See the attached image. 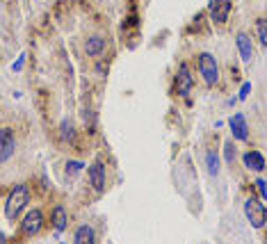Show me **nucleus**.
<instances>
[{"instance_id": "1", "label": "nucleus", "mask_w": 267, "mask_h": 244, "mask_svg": "<svg viewBox=\"0 0 267 244\" xmlns=\"http://www.w3.org/2000/svg\"><path fill=\"white\" fill-rule=\"evenodd\" d=\"M28 199H30L28 187H25V185H16V187L10 192V196H7L5 214L10 217V219H16V217L23 212L25 205H28Z\"/></svg>"}, {"instance_id": "2", "label": "nucleus", "mask_w": 267, "mask_h": 244, "mask_svg": "<svg viewBox=\"0 0 267 244\" xmlns=\"http://www.w3.org/2000/svg\"><path fill=\"white\" fill-rule=\"evenodd\" d=\"M244 217L247 221L253 226V228H262L267 224V208H265V201H258V199H249L244 203Z\"/></svg>"}, {"instance_id": "3", "label": "nucleus", "mask_w": 267, "mask_h": 244, "mask_svg": "<svg viewBox=\"0 0 267 244\" xmlns=\"http://www.w3.org/2000/svg\"><path fill=\"white\" fill-rule=\"evenodd\" d=\"M199 73H201L206 85H210V87L217 85L219 66H217V60H215L210 53H201V55H199Z\"/></svg>"}, {"instance_id": "4", "label": "nucleus", "mask_w": 267, "mask_h": 244, "mask_svg": "<svg viewBox=\"0 0 267 244\" xmlns=\"http://www.w3.org/2000/svg\"><path fill=\"white\" fill-rule=\"evenodd\" d=\"M231 0H210L208 5V14H210V21L217 25H224L228 21V14H231Z\"/></svg>"}, {"instance_id": "5", "label": "nucleus", "mask_w": 267, "mask_h": 244, "mask_svg": "<svg viewBox=\"0 0 267 244\" xmlns=\"http://www.w3.org/2000/svg\"><path fill=\"white\" fill-rule=\"evenodd\" d=\"M14 151H16L14 133L10 128H0V162H7L14 155Z\"/></svg>"}, {"instance_id": "6", "label": "nucleus", "mask_w": 267, "mask_h": 244, "mask_svg": "<svg viewBox=\"0 0 267 244\" xmlns=\"http://www.w3.org/2000/svg\"><path fill=\"white\" fill-rule=\"evenodd\" d=\"M41 226H44V214H41L39 208H35V210H30V212L25 214L21 228H23L25 235H37L41 230Z\"/></svg>"}, {"instance_id": "7", "label": "nucleus", "mask_w": 267, "mask_h": 244, "mask_svg": "<svg viewBox=\"0 0 267 244\" xmlns=\"http://www.w3.org/2000/svg\"><path fill=\"white\" fill-rule=\"evenodd\" d=\"M228 126H231V133L235 140L244 142L249 137V126H247V119H244V114H233L231 119H228Z\"/></svg>"}, {"instance_id": "8", "label": "nucleus", "mask_w": 267, "mask_h": 244, "mask_svg": "<svg viewBox=\"0 0 267 244\" xmlns=\"http://www.w3.org/2000/svg\"><path fill=\"white\" fill-rule=\"evenodd\" d=\"M176 89L181 96H188L190 89H192V75H190L188 64H181L178 66V73H176Z\"/></svg>"}, {"instance_id": "9", "label": "nucleus", "mask_w": 267, "mask_h": 244, "mask_svg": "<svg viewBox=\"0 0 267 244\" xmlns=\"http://www.w3.org/2000/svg\"><path fill=\"white\" fill-rule=\"evenodd\" d=\"M89 183L96 192H103L105 189V167L101 162H94V165L89 167Z\"/></svg>"}, {"instance_id": "10", "label": "nucleus", "mask_w": 267, "mask_h": 244, "mask_svg": "<svg viewBox=\"0 0 267 244\" xmlns=\"http://www.w3.org/2000/svg\"><path fill=\"white\" fill-rule=\"evenodd\" d=\"M242 160H244V167L251 171H258V174H260V171L265 169V158H262V153H258V151H247Z\"/></svg>"}, {"instance_id": "11", "label": "nucleus", "mask_w": 267, "mask_h": 244, "mask_svg": "<svg viewBox=\"0 0 267 244\" xmlns=\"http://www.w3.org/2000/svg\"><path fill=\"white\" fill-rule=\"evenodd\" d=\"M235 44H237V50H240V55H242L244 62H251L253 60V46H251V39H249L244 32L235 37Z\"/></svg>"}, {"instance_id": "12", "label": "nucleus", "mask_w": 267, "mask_h": 244, "mask_svg": "<svg viewBox=\"0 0 267 244\" xmlns=\"http://www.w3.org/2000/svg\"><path fill=\"white\" fill-rule=\"evenodd\" d=\"M73 239L78 244H92L96 239V233H94V228L89 224H82V226H78V230H75V235H73Z\"/></svg>"}, {"instance_id": "13", "label": "nucleus", "mask_w": 267, "mask_h": 244, "mask_svg": "<svg viewBox=\"0 0 267 244\" xmlns=\"http://www.w3.org/2000/svg\"><path fill=\"white\" fill-rule=\"evenodd\" d=\"M84 50H87L89 57H99L101 53L105 50V39H101V37H92V39H87Z\"/></svg>"}, {"instance_id": "14", "label": "nucleus", "mask_w": 267, "mask_h": 244, "mask_svg": "<svg viewBox=\"0 0 267 244\" xmlns=\"http://www.w3.org/2000/svg\"><path fill=\"white\" fill-rule=\"evenodd\" d=\"M53 226H55V230H57V233H62V230L66 228V210H64V205H55V210H53Z\"/></svg>"}, {"instance_id": "15", "label": "nucleus", "mask_w": 267, "mask_h": 244, "mask_svg": "<svg viewBox=\"0 0 267 244\" xmlns=\"http://www.w3.org/2000/svg\"><path fill=\"white\" fill-rule=\"evenodd\" d=\"M206 165H208L210 176H217L219 174V158H217V153H208L206 155Z\"/></svg>"}, {"instance_id": "16", "label": "nucleus", "mask_w": 267, "mask_h": 244, "mask_svg": "<svg viewBox=\"0 0 267 244\" xmlns=\"http://www.w3.org/2000/svg\"><path fill=\"white\" fill-rule=\"evenodd\" d=\"M265 28H267L265 19H260V21H258V39H260L262 46H267V32H265Z\"/></svg>"}, {"instance_id": "17", "label": "nucleus", "mask_w": 267, "mask_h": 244, "mask_svg": "<svg viewBox=\"0 0 267 244\" xmlns=\"http://www.w3.org/2000/svg\"><path fill=\"white\" fill-rule=\"evenodd\" d=\"M62 140H73V128H71L69 124H62Z\"/></svg>"}, {"instance_id": "18", "label": "nucleus", "mask_w": 267, "mask_h": 244, "mask_svg": "<svg viewBox=\"0 0 267 244\" xmlns=\"http://www.w3.org/2000/svg\"><path fill=\"white\" fill-rule=\"evenodd\" d=\"M256 187H258V194H260V201H265V199H267V192H265V180H262V178H258V180H256Z\"/></svg>"}, {"instance_id": "19", "label": "nucleus", "mask_w": 267, "mask_h": 244, "mask_svg": "<svg viewBox=\"0 0 267 244\" xmlns=\"http://www.w3.org/2000/svg\"><path fill=\"white\" fill-rule=\"evenodd\" d=\"M66 169H69L71 174H78V171L82 169V162H66Z\"/></svg>"}, {"instance_id": "20", "label": "nucleus", "mask_w": 267, "mask_h": 244, "mask_svg": "<svg viewBox=\"0 0 267 244\" xmlns=\"http://www.w3.org/2000/svg\"><path fill=\"white\" fill-rule=\"evenodd\" d=\"M233 158H235V149H233V144L228 142L226 144V162H233Z\"/></svg>"}, {"instance_id": "21", "label": "nucleus", "mask_w": 267, "mask_h": 244, "mask_svg": "<svg viewBox=\"0 0 267 244\" xmlns=\"http://www.w3.org/2000/svg\"><path fill=\"white\" fill-rule=\"evenodd\" d=\"M249 91H251V85H249V82H244V85H242V89H240V98H247V96H249Z\"/></svg>"}, {"instance_id": "22", "label": "nucleus", "mask_w": 267, "mask_h": 244, "mask_svg": "<svg viewBox=\"0 0 267 244\" xmlns=\"http://www.w3.org/2000/svg\"><path fill=\"white\" fill-rule=\"evenodd\" d=\"M23 60H25V55H21L19 60H16V64L12 66V69H14V71H21V69H23Z\"/></svg>"}]
</instances>
